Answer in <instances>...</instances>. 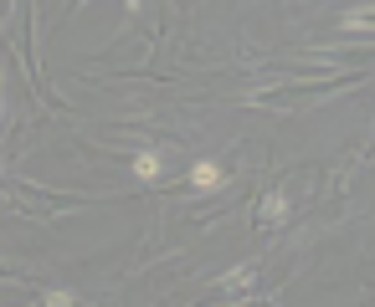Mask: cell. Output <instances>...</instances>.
I'll list each match as a JSON object with an SVG mask.
<instances>
[{"mask_svg":"<svg viewBox=\"0 0 375 307\" xmlns=\"http://www.w3.org/2000/svg\"><path fill=\"white\" fill-rule=\"evenodd\" d=\"M42 302H47V307H72L77 297H72V292H47V297H42Z\"/></svg>","mask_w":375,"mask_h":307,"instance_id":"obj_4","label":"cell"},{"mask_svg":"<svg viewBox=\"0 0 375 307\" xmlns=\"http://www.w3.org/2000/svg\"><path fill=\"white\" fill-rule=\"evenodd\" d=\"M283 210H288V200H283V190H273L262 200V220H283Z\"/></svg>","mask_w":375,"mask_h":307,"instance_id":"obj_3","label":"cell"},{"mask_svg":"<svg viewBox=\"0 0 375 307\" xmlns=\"http://www.w3.org/2000/svg\"><path fill=\"white\" fill-rule=\"evenodd\" d=\"M134 175H139V179H160V154H154V149H139Z\"/></svg>","mask_w":375,"mask_h":307,"instance_id":"obj_2","label":"cell"},{"mask_svg":"<svg viewBox=\"0 0 375 307\" xmlns=\"http://www.w3.org/2000/svg\"><path fill=\"white\" fill-rule=\"evenodd\" d=\"M226 175H222V164H211V159H196V169H190V184L196 190H216Z\"/></svg>","mask_w":375,"mask_h":307,"instance_id":"obj_1","label":"cell"}]
</instances>
